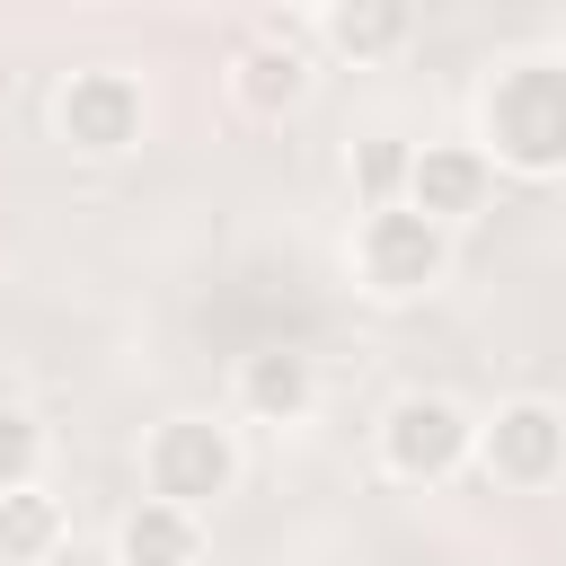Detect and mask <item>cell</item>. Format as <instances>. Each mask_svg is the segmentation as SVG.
I'll return each mask as SVG.
<instances>
[{
    "instance_id": "6da1fadb",
    "label": "cell",
    "mask_w": 566,
    "mask_h": 566,
    "mask_svg": "<svg viewBox=\"0 0 566 566\" xmlns=\"http://www.w3.org/2000/svg\"><path fill=\"white\" fill-rule=\"evenodd\" d=\"M478 150L513 177H566V62L513 53L478 97Z\"/></svg>"
},
{
    "instance_id": "277c9868",
    "label": "cell",
    "mask_w": 566,
    "mask_h": 566,
    "mask_svg": "<svg viewBox=\"0 0 566 566\" xmlns=\"http://www.w3.org/2000/svg\"><path fill=\"white\" fill-rule=\"evenodd\" d=\"M53 133L80 150V159H115L142 142V80L97 62V71H71L62 97H53Z\"/></svg>"
},
{
    "instance_id": "ba28073f",
    "label": "cell",
    "mask_w": 566,
    "mask_h": 566,
    "mask_svg": "<svg viewBox=\"0 0 566 566\" xmlns=\"http://www.w3.org/2000/svg\"><path fill=\"white\" fill-rule=\"evenodd\" d=\"M230 97H239L248 115H292V106L310 97V53L292 44L283 18H274L256 44H239V62H230Z\"/></svg>"
},
{
    "instance_id": "5bb4252c",
    "label": "cell",
    "mask_w": 566,
    "mask_h": 566,
    "mask_svg": "<svg viewBox=\"0 0 566 566\" xmlns=\"http://www.w3.org/2000/svg\"><path fill=\"white\" fill-rule=\"evenodd\" d=\"M35 469H44V424L27 407H0V495L35 486Z\"/></svg>"
},
{
    "instance_id": "52a82bcc",
    "label": "cell",
    "mask_w": 566,
    "mask_h": 566,
    "mask_svg": "<svg viewBox=\"0 0 566 566\" xmlns=\"http://www.w3.org/2000/svg\"><path fill=\"white\" fill-rule=\"evenodd\" d=\"M486 195H495V159H486L478 142H424V150H416L407 203H416L433 230H460V221H478V212H486Z\"/></svg>"
},
{
    "instance_id": "30bf717a",
    "label": "cell",
    "mask_w": 566,
    "mask_h": 566,
    "mask_svg": "<svg viewBox=\"0 0 566 566\" xmlns=\"http://www.w3.org/2000/svg\"><path fill=\"white\" fill-rule=\"evenodd\" d=\"M115 566H203V522L142 495L124 522H115Z\"/></svg>"
},
{
    "instance_id": "3957f363",
    "label": "cell",
    "mask_w": 566,
    "mask_h": 566,
    "mask_svg": "<svg viewBox=\"0 0 566 566\" xmlns=\"http://www.w3.org/2000/svg\"><path fill=\"white\" fill-rule=\"evenodd\" d=\"M442 265H451V230H433L416 203H380V212H363V230H354V274H363L380 301H416V292H433Z\"/></svg>"
},
{
    "instance_id": "8992f818",
    "label": "cell",
    "mask_w": 566,
    "mask_h": 566,
    "mask_svg": "<svg viewBox=\"0 0 566 566\" xmlns=\"http://www.w3.org/2000/svg\"><path fill=\"white\" fill-rule=\"evenodd\" d=\"M469 451H478V424H469L451 398H424V389H416V398H398V407L380 416V460H389V478H416V486H424V478H451Z\"/></svg>"
},
{
    "instance_id": "8fae6325",
    "label": "cell",
    "mask_w": 566,
    "mask_h": 566,
    "mask_svg": "<svg viewBox=\"0 0 566 566\" xmlns=\"http://www.w3.org/2000/svg\"><path fill=\"white\" fill-rule=\"evenodd\" d=\"M318 35H327L336 53H354V62H380V53H398V44L416 35V18H407L398 0H345V9L318 18Z\"/></svg>"
},
{
    "instance_id": "7a4b0ae2",
    "label": "cell",
    "mask_w": 566,
    "mask_h": 566,
    "mask_svg": "<svg viewBox=\"0 0 566 566\" xmlns=\"http://www.w3.org/2000/svg\"><path fill=\"white\" fill-rule=\"evenodd\" d=\"M142 478H150L159 504H177V513L203 522V504H221V495L239 486V442H230V424H212V416H168V424L142 442Z\"/></svg>"
},
{
    "instance_id": "7c38bea8",
    "label": "cell",
    "mask_w": 566,
    "mask_h": 566,
    "mask_svg": "<svg viewBox=\"0 0 566 566\" xmlns=\"http://www.w3.org/2000/svg\"><path fill=\"white\" fill-rule=\"evenodd\" d=\"M53 548H62V495L9 486V495H0V557H9V566H35V557H53Z\"/></svg>"
},
{
    "instance_id": "5b68a950",
    "label": "cell",
    "mask_w": 566,
    "mask_h": 566,
    "mask_svg": "<svg viewBox=\"0 0 566 566\" xmlns=\"http://www.w3.org/2000/svg\"><path fill=\"white\" fill-rule=\"evenodd\" d=\"M478 460L495 486H557L566 478V407L548 398H504L478 424Z\"/></svg>"
},
{
    "instance_id": "9c48e42d",
    "label": "cell",
    "mask_w": 566,
    "mask_h": 566,
    "mask_svg": "<svg viewBox=\"0 0 566 566\" xmlns=\"http://www.w3.org/2000/svg\"><path fill=\"white\" fill-rule=\"evenodd\" d=\"M239 407H248L256 424H301V416L318 407V363H310L301 345L248 354V363H239Z\"/></svg>"
},
{
    "instance_id": "4fadbf2b",
    "label": "cell",
    "mask_w": 566,
    "mask_h": 566,
    "mask_svg": "<svg viewBox=\"0 0 566 566\" xmlns=\"http://www.w3.org/2000/svg\"><path fill=\"white\" fill-rule=\"evenodd\" d=\"M407 177H416V150H407L398 133H371V142L354 150V186H363V212H380V203H407Z\"/></svg>"
}]
</instances>
